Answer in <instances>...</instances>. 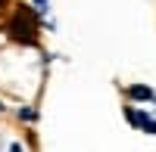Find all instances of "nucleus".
<instances>
[{"label":"nucleus","mask_w":156,"mask_h":152,"mask_svg":"<svg viewBox=\"0 0 156 152\" xmlns=\"http://www.w3.org/2000/svg\"><path fill=\"white\" fill-rule=\"evenodd\" d=\"M44 3H47V0H37V9H44Z\"/></svg>","instance_id":"4"},{"label":"nucleus","mask_w":156,"mask_h":152,"mask_svg":"<svg viewBox=\"0 0 156 152\" xmlns=\"http://www.w3.org/2000/svg\"><path fill=\"white\" fill-rule=\"evenodd\" d=\"M125 115H128V121H131V124H137L140 131H147V134H156V121H153V118L147 115V112H137V109H128Z\"/></svg>","instance_id":"2"},{"label":"nucleus","mask_w":156,"mask_h":152,"mask_svg":"<svg viewBox=\"0 0 156 152\" xmlns=\"http://www.w3.org/2000/svg\"><path fill=\"white\" fill-rule=\"evenodd\" d=\"M9 37L12 41H22V44H34L37 41V19H34V12L28 6H19L16 9V16L9 19Z\"/></svg>","instance_id":"1"},{"label":"nucleus","mask_w":156,"mask_h":152,"mask_svg":"<svg viewBox=\"0 0 156 152\" xmlns=\"http://www.w3.org/2000/svg\"><path fill=\"white\" fill-rule=\"evenodd\" d=\"M128 96L131 99H153V90L144 84H134V87H128Z\"/></svg>","instance_id":"3"}]
</instances>
